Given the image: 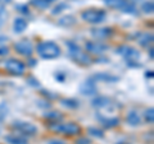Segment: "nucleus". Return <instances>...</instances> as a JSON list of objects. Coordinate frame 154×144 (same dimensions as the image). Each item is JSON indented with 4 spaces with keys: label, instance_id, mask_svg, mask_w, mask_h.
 I'll return each instance as SVG.
<instances>
[{
    "label": "nucleus",
    "instance_id": "nucleus-11",
    "mask_svg": "<svg viewBox=\"0 0 154 144\" xmlns=\"http://www.w3.org/2000/svg\"><path fill=\"white\" fill-rule=\"evenodd\" d=\"M113 35V28L110 27H99L91 30V36L98 38V40H105Z\"/></svg>",
    "mask_w": 154,
    "mask_h": 144
},
{
    "label": "nucleus",
    "instance_id": "nucleus-22",
    "mask_svg": "<svg viewBox=\"0 0 154 144\" xmlns=\"http://www.w3.org/2000/svg\"><path fill=\"white\" fill-rule=\"evenodd\" d=\"M58 24L62 27H71L76 24V18L73 16H66L58 21Z\"/></svg>",
    "mask_w": 154,
    "mask_h": 144
},
{
    "label": "nucleus",
    "instance_id": "nucleus-28",
    "mask_svg": "<svg viewBox=\"0 0 154 144\" xmlns=\"http://www.w3.org/2000/svg\"><path fill=\"white\" fill-rule=\"evenodd\" d=\"M8 115V106L5 103H0V124L5 120Z\"/></svg>",
    "mask_w": 154,
    "mask_h": 144
},
{
    "label": "nucleus",
    "instance_id": "nucleus-16",
    "mask_svg": "<svg viewBox=\"0 0 154 144\" xmlns=\"http://www.w3.org/2000/svg\"><path fill=\"white\" fill-rule=\"evenodd\" d=\"M28 26V23L25 18H22V17H18L14 19V22H13V30L16 33H22L23 31L27 28Z\"/></svg>",
    "mask_w": 154,
    "mask_h": 144
},
{
    "label": "nucleus",
    "instance_id": "nucleus-41",
    "mask_svg": "<svg viewBox=\"0 0 154 144\" xmlns=\"http://www.w3.org/2000/svg\"><path fill=\"white\" fill-rule=\"evenodd\" d=\"M11 1H12V0H0V4L3 5V4H9Z\"/></svg>",
    "mask_w": 154,
    "mask_h": 144
},
{
    "label": "nucleus",
    "instance_id": "nucleus-17",
    "mask_svg": "<svg viewBox=\"0 0 154 144\" xmlns=\"http://www.w3.org/2000/svg\"><path fill=\"white\" fill-rule=\"evenodd\" d=\"M126 121L131 126H139L141 124V119H140V116H139V114L136 111L131 110V111H128L127 116H126Z\"/></svg>",
    "mask_w": 154,
    "mask_h": 144
},
{
    "label": "nucleus",
    "instance_id": "nucleus-42",
    "mask_svg": "<svg viewBox=\"0 0 154 144\" xmlns=\"http://www.w3.org/2000/svg\"><path fill=\"white\" fill-rule=\"evenodd\" d=\"M149 55H150V59H153V49L150 47V51H149Z\"/></svg>",
    "mask_w": 154,
    "mask_h": 144
},
{
    "label": "nucleus",
    "instance_id": "nucleus-38",
    "mask_svg": "<svg viewBox=\"0 0 154 144\" xmlns=\"http://www.w3.org/2000/svg\"><path fill=\"white\" fill-rule=\"evenodd\" d=\"M7 41H8V37H7V36L0 35V45H3L4 42H7Z\"/></svg>",
    "mask_w": 154,
    "mask_h": 144
},
{
    "label": "nucleus",
    "instance_id": "nucleus-44",
    "mask_svg": "<svg viewBox=\"0 0 154 144\" xmlns=\"http://www.w3.org/2000/svg\"><path fill=\"white\" fill-rule=\"evenodd\" d=\"M2 23H3V22H2V21H0V26H2Z\"/></svg>",
    "mask_w": 154,
    "mask_h": 144
},
{
    "label": "nucleus",
    "instance_id": "nucleus-26",
    "mask_svg": "<svg viewBox=\"0 0 154 144\" xmlns=\"http://www.w3.org/2000/svg\"><path fill=\"white\" fill-rule=\"evenodd\" d=\"M88 133L90 134V135L95 137V138H99V139H103L104 138L103 130H100V129H98V128H89L88 129Z\"/></svg>",
    "mask_w": 154,
    "mask_h": 144
},
{
    "label": "nucleus",
    "instance_id": "nucleus-8",
    "mask_svg": "<svg viewBox=\"0 0 154 144\" xmlns=\"http://www.w3.org/2000/svg\"><path fill=\"white\" fill-rule=\"evenodd\" d=\"M14 50H16L19 55L22 56H27L31 57V55L33 54V46L28 40H21L14 44Z\"/></svg>",
    "mask_w": 154,
    "mask_h": 144
},
{
    "label": "nucleus",
    "instance_id": "nucleus-24",
    "mask_svg": "<svg viewBox=\"0 0 154 144\" xmlns=\"http://www.w3.org/2000/svg\"><path fill=\"white\" fill-rule=\"evenodd\" d=\"M68 8H69V5L67 3H58L57 7L53 8L51 14H53V16H57V14H60L62 12L66 10V9H68Z\"/></svg>",
    "mask_w": 154,
    "mask_h": 144
},
{
    "label": "nucleus",
    "instance_id": "nucleus-6",
    "mask_svg": "<svg viewBox=\"0 0 154 144\" xmlns=\"http://www.w3.org/2000/svg\"><path fill=\"white\" fill-rule=\"evenodd\" d=\"M12 128L16 129L17 131L25 134L27 137H32L37 133V128L33 125V124L28 122V121H22V120H17L12 124Z\"/></svg>",
    "mask_w": 154,
    "mask_h": 144
},
{
    "label": "nucleus",
    "instance_id": "nucleus-31",
    "mask_svg": "<svg viewBox=\"0 0 154 144\" xmlns=\"http://www.w3.org/2000/svg\"><path fill=\"white\" fill-rule=\"evenodd\" d=\"M37 106H38V107H42V108H45V107L49 108V107H50V103L48 102L46 99H44V101H40V99H38V101H37Z\"/></svg>",
    "mask_w": 154,
    "mask_h": 144
},
{
    "label": "nucleus",
    "instance_id": "nucleus-3",
    "mask_svg": "<svg viewBox=\"0 0 154 144\" xmlns=\"http://www.w3.org/2000/svg\"><path fill=\"white\" fill-rule=\"evenodd\" d=\"M48 128L50 130L55 131V133H59V134H63V135H79L81 133V128L80 125H77L76 122H67V124H59V122H50Z\"/></svg>",
    "mask_w": 154,
    "mask_h": 144
},
{
    "label": "nucleus",
    "instance_id": "nucleus-14",
    "mask_svg": "<svg viewBox=\"0 0 154 144\" xmlns=\"http://www.w3.org/2000/svg\"><path fill=\"white\" fill-rule=\"evenodd\" d=\"M91 105H93V107L99 108V110L100 108H107L112 105V101H110V98H108V97L99 96V97H96V98H94L93 101H91Z\"/></svg>",
    "mask_w": 154,
    "mask_h": 144
},
{
    "label": "nucleus",
    "instance_id": "nucleus-2",
    "mask_svg": "<svg viewBox=\"0 0 154 144\" xmlns=\"http://www.w3.org/2000/svg\"><path fill=\"white\" fill-rule=\"evenodd\" d=\"M66 45H67V49H68V56L75 61V63H79L81 65L91 64L93 59H91L86 52H84L81 50V47L77 44H75V42H72V41H67Z\"/></svg>",
    "mask_w": 154,
    "mask_h": 144
},
{
    "label": "nucleus",
    "instance_id": "nucleus-23",
    "mask_svg": "<svg viewBox=\"0 0 154 144\" xmlns=\"http://www.w3.org/2000/svg\"><path fill=\"white\" fill-rule=\"evenodd\" d=\"M60 103H62V106H64L67 108H72V110H75L80 106V102L75 98H63V99H60Z\"/></svg>",
    "mask_w": 154,
    "mask_h": 144
},
{
    "label": "nucleus",
    "instance_id": "nucleus-4",
    "mask_svg": "<svg viewBox=\"0 0 154 144\" xmlns=\"http://www.w3.org/2000/svg\"><path fill=\"white\" fill-rule=\"evenodd\" d=\"M81 18L85 22L90 23V24H99V23L104 22V19L107 18V12H104L103 9H96V8L86 9V10L81 13Z\"/></svg>",
    "mask_w": 154,
    "mask_h": 144
},
{
    "label": "nucleus",
    "instance_id": "nucleus-19",
    "mask_svg": "<svg viewBox=\"0 0 154 144\" xmlns=\"http://www.w3.org/2000/svg\"><path fill=\"white\" fill-rule=\"evenodd\" d=\"M137 42L143 47H149V45L153 42V35L152 33H139L137 35Z\"/></svg>",
    "mask_w": 154,
    "mask_h": 144
},
{
    "label": "nucleus",
    "instance_id": "nucleus-9",
    "mask_svg": "<svg viewBox=\"0 0 154 144\" xmlns=\"http://www.w3.org/2000/svg\"><path fill=\"white\" fill-rule=\"evenodd\" d=\"M86 51L90 54H95V55H102L104 54V51L108 50V46L102 44V42H94V41H88L85 44Z\"/></svg>",
    "mask_w": 154,
    "mask_h": 144
},
{
    "label": "nucleus",
    "instance_id": "nucleus-34",
    "mask_svg": "<svg viewBox=\"0 0 154 144\" xmlns=\"http://www.w3.org/2000/svg\"><path fill=\"white\" fill-rule=\"evenodd\" d=\"M42 96L44 97H49V98H58V94H51V92H49V91H42Z\"/></svg>",
    "mask_w": 154,
    "mask_h": 144
},
{
    "label": "nucleus",
    "instance_id": "nucleus-43",
    "mask_svg": "<svg viewBox=\"0 0 154 144\" xmlns=\"http://www.w3.org/2000/svg\"><path fill=\"white\" fill-rule=\"evenodd\" d=\"M117 144H128V143H125V142H119V143H117Z\"/></svg>",
    "mask_w": 154,
    "mask_h": 144
},
{
    "label": "nucleus",
    "instance_id": "nucleus-15",
    "mask_svg": "<svg viewBox=\"0 0 154 144\" xmlns=\"http://www.w3.org/2000/svg\"><path fill=\"white\" fill-rule=\"evenodd\" d=\"M103 1L108 8L123 10V9L127 7V4L130 3V0H103Z\"/></svg>",
    "mask_w": 154,
    "mask_h": 144
},
{
    "label": "nucleus",
    "instance_id": "nucleus-30",
    "mask_svg": "<svg viewBox=\"0 0 154 144\" xmlns=\"http://www.w3.org/2000/svg\"><path fill=\"white\" fill-rule=\"evenodd\" d=\"M54 78L59 82V83H63L64 79H66V74L64 73H62V71H58V73L54 74Z\"/></svg>",
    "mask_w": 154,
    "mask_h": 144
},
{
    "label": "nucleus",
    "instance_id": "nucleus-18",
    "mask_svg": "<svg viewBox=\"0 0 154 144\" xmlns=\"http://www.w3.org/2000/svg\"><path fill=\"white\" fill-rule=\"evenodd\" d=\"M5 142L8 144H28L27 139L23 138L21 135H16V134H9V135H5Z\"/></svg>",
    "mask_w": 154,
    "mask_h": 144
},
{
    "label": "nucleus",
    "instance_id": "nucleus-40",
    "mask_svg": "<svg viewBox=\"0 0 154 144\" xmlns=\"http://www.w3.org/2000/svg\"><path fill=\"white\" fill-rule=\"evenodd\" d=\"M145 76H146V78H153V71H152V70H150V71H146Z\"/></svg>",
    "mask_w": 154,
    "mask_h": 144
},
{
    "label": "nucleus",
    "instance_id": "nucleus-33",
    "mask_svg": "<svg viewBox=\"0 0 154 144\" xmlns=\"http://www.w3.org/2000/svg\"><path fill=\"white\" fill-rule=\"evenodd\" d=\"M17 9L21 13H23V14H30V10H28V7H26V5H18L17 7Z\"/></svg>",
    "mask_w": 154,
    "mask_h": 144
},
{
    "label": "nucleus",
    "instance_id": "nucleus-21",
    "mask_svg": "<svg viewBox=\"0 0 154 144\" xmlns=\"http://www.w3.org/2000/svg\"><path fill=\"white\" fill-rule=\"evenodd\" d=\"M44 117L46 120H49L50 122H59L63 120V115L58 111H50V112H45L44 114Z\"/></svg>",
    "mask_w": 154,
    "mask_h": 144
},
{
    "label": "nucleus",
    "instance_id": "nucleus-7",
    "mask_svg": "<svg viewBox=\"0 0 154 144\" xmlns=\"http://www.w3.org/2000/svg\"><path fill=\"white\" fill-rule=\"evenodd\" d=\"M4 68H5L9 73L13 74V75H22L25 73V68L26 65L22 63L21 60H17V59H9L5 61L4 64Z\"/></svg>",
    "mask_w": 154,
    "mask_h": 144
},
{
    "label": "nucleus",
    "instance_id": "nucleus-12",
    "mask_svg": "<svg viewBox=\"0 0 154 144\" xmlns=\"http://www.w3.org/2000/svg\"><path fill=\"white\" fill-rule=\"evenodd\" d=\"M80 93L84 96H95L98 94V88H96V85L93 80L88 79L80 85Z\"/></svg>",
    "mask_w": 154,
    "mask_h": 144
},
{
    "label": "nucleus",
    "instance_id": "nucleus-20",
    "mask_svg": "<svg viewBox=\"0 0 154 144\" xmlns=\"http://www.w3.org/2000/svg\"><path fill=\"white\" fill-rule=\"evenodd\" d=\"M54 1H57V0H31V5H33L35 8L37 9H48L50 8V5Z\"/></svg>",
    "mask_w": 154,
    "mask_h": 144
},
{
    "label": "nucleus",
    "instance_id": "nucleus-35",
    "mask_svg": "<svg viewBox=\"0 0 154 144\" xmlns=\"http://www.w3.org/2000/svg\"><path fill=\"white\" fill-rule=\"evenodd\" d=\"M5 17H7V10H5V8L0 4V21H3Z\"/></svg>",
    "mask_w": 154,
    "mask_h": 144
},
{
    "label": "nucleus",
    "instance_id": "nucleus-1",
    "mask_svg": "<svg viewBox=\"0 0 154 144\" xmlns=\"http://www.w3.org/2000/svg\"><path fill=\"white\" fill-rule=\"evenodd\" d=\"M36 51H37L38 56H40L41 59H45V60L57 59V57H59L60 52H62L59 45H57L55 42H53V41L40 42L36 47Z\"/></svg>",
    "mask_w": 154,
    "mask_h": 144
},
{
    "label": "nucleus",
    "instance_id": "nucleus-13",
    "mask_svg": "<svg viewBox=\"0 0 154 144\" xmlns=\"http://www.w3.org/2000/svg\"><path fill=\"white\" fill-rule=\"evenodd\" d=\"M95 117L99 120L100 124H103V126L108 128V129H112L119 125V119L118 117H105L104 115H102L100 112H98L95 115Z\"/></svg>",
    "mask_w": 154,
    "mask_h": 144
},
{
    "label": "nucleus",
    "instance_id": "nucleus-29",
    "mask_svg": "<svg viewBox=\"0 0 154 144\" xmlns=\"http://www.w3.org/2000/svg\"><path fill=\"white\" fill-rule=\"evenodd\" d=\"M27 82H28V84H30V85H32V87H38V85H40L38 80L35 78V76H28Z\"/></svg>",
    "mask_w": 154,
    "mask_h": 144
},
{
    "label": "nucleus",
    "instance_id": "nucleus-36",
    "mask_svg": "<svg viewBox=\"0 0 154 144\" xmlns=\"http://www.w3.org/2000/svg\"><path fill=\"white\" fill-rule=\"evenodd\" d=\"M9 54V49L7 46H0V56H5Z\"/></svg>",
    "mask_w": 154,
    "mask_h": 144
},
{
    "label": "nucleus",
    "instance_id": "nucleus-25",
    "mask_svg": "<svg viewBox=\"0 0 154 144\" xmlns=\"http://www.w3.org/2000/svg\"><path fill=\"white\" fill-rule=\"evenodd\" d=\"M141 10L146 14H152L154 12V3L153 0H149V1H144L143 3V7H141Z\"/></svg>",
    "mask_w": 154,
    "mask_h": 144
},
{
    "label": "nucleus",
    "instance_id": "nucleus-37",
    "mask_svg": "<svg viewBox=\"0 0 154 144\" xmlns=\"http://www.w3.org/2000/svg\"><path fill=\"white\" fill-rule=\"evenodd\" d=\"M48 144H66V142L59 140V139H50L48 140Z\"/></svg>",
    "mask_w": 154,
    "mask_h": 144
},
{
    "label": "nucleus",
    "instance_id": "nucleus-27",
    "mask_svg": "<svg viewBox=\"0 0 154 144\" xmlns=\"http://www.w3.org/2000/svg\"><path fill=\"white\" fill-rule=\"evenodd\" d=\"M144 117H145V121L149 124H153L154 121V110L153 107L145 110V114H144Z\"/></svg>",
    "mask_w": 154,
    "mask_h": 144
},
{
    "label": "nucleus",
    "instance_id": "nucleus-39",
    "mask_svg": "<svg viewBox=\"0 0 154 144\" xmlns=\"http://www.w3.org/2000/svg\"><path fill=\"white\" fill-rule=\"evenodd\" d=\"M36 64H37V61L35 59H30V61H28V65L30 66H35Z\"/></svg>",
    "mask_w": 154,
    "mask_h": 144
},
{
    "label": "nucleus",
    "instance_id": "nucleus-32",
    "mask_svg": "<svg viewBox=\"0 0 154 144\" xmlns=\"http://www.w3.org/2000/svg\"><path fill=\"white\" fill-rule=\"evenodd\" d=\"M76 144H91V140L88 138H79L76 140Z\"/></svg>",
    "mask_w": 154,
    "mask_h": 144
},
{
    "label": "nucleus",
    "instance_id": "nucleus-10",
    "mask_svg": "<svg viewBox=\"0 0 154 144\" xmlns=\"http://www.w3.org/2000/svg\"><path fill=\"white\" fill-rule=\"evenodd\" d=\"M90 80H93L94 83L96 82H105V83H116V82H118L119 78L117 75H113V74H108V73H95L93 74L89 78Z\"/></svg>",
    "mask_w": 154,
    "mask_h": 144
},
{
    "label": "nucleus",
    "instance_id": "nucleus-5",
    "mask_svg": "<svg viewBox=\"0 0 154 144\" xmlns=\"http://www.w3.org/2000/svg\"><path fill=\"white\" fill-rule=\"evenodd\" d=\"M117 54L121 55L122 57L126 59V61H139L140 59V52L139 50H136L135 47L132 46H128V45H122L117 47Z\"/></svg>",
    "mask_w": 154,
    "mask_h": 144
}]
</instances>
